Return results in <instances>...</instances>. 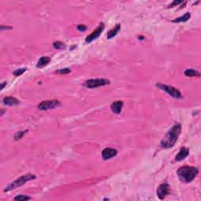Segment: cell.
Returning <instances> with one entry per match:
<instances>
[{"instance_id":"6da1fadb","label":"cell","mask_w":201,"mask_h":201,"mask_svg":"<svg viewBox=\"0 0 201 201\" xmlns=\"http://www.w3.org/2000/svg\"><path fill=\"white\" fill-rule=\"evenodd\" d=\"M181 126L180 123H175L172 126L171 130H168V132L166 134L163 140L160 142V145L163 148H172L177 142L178 137L181 134Z\"/></svg>"},{"instance_id":"7a4b0ae2","label":"cell","mask_w":201,"mask_h":201,"mask_svg":"<svg viewBox=\"0 0 201 201\" xmlns=\"http://www.w3.org/2000/svg\"><path fill=\"white\" fill-rule=\"evenodd\" d=\"M199 171L195 167L184 166L177 170V174L180 181L184 183H189L195 178Z\"/></svg>"},{"instance_id":"3957f363","label":"cell","mask_w":201,"mask_h":201,"mask_svg":"<svg viewBox=\"0 0 201 201\" xmlns=\"http://www.w3.org/2000/svg\"><path fill=\"white\" fill-rule=\"evenodd\" d=\"M36 175H35V174H24V175L21 176V177H20L19 178L15 180L14 181H13L11 184L7 185L6 187V189H4V192L6 193V192L11 191L13 189H17V188L20 187L21 185L27 183L28 181L36 179Z\"/></svg>"},{"instance_id":"277c9868","label":"cell","mask_w":201,"mask_h":201,"mask_svg":"<svg viewBox=\"0 0 201 201\" xmlns=\"http://www.w3.org/2000/svg\"><path fill=\"white\" fill-rule=\"evenodd\" d=\"M156 86L158 88L160 89V90H163V91H166L168 94H170L171 97H174V98H182L181 93L178 90H177V89L174 88V87H171V86H168V85L161 84V83H157Z\"/></svg>"},{"instance_id":"5b68a950","label":"cell","mask_w":201,"mask_h":201,"mask_svg":"<svg viewBox=\"0 0 201 201\" xmlns=\"http://www.w3.org/2000/svg\"><path fill=\"white\" fill-rule=\"evenodd\" d=\"M109 83H110V81L109 79H93L86 81L84 83V87L89 89H94L99 87H102V86H105V85H109Z\"/></svg>"},{"instance_id":"8992f818","label":"cell","mask_w":201,"mask_h":201,"mask_svg":"<svg viewBox=\"0 0 201 201\" xmlns=\"http://www.w3.org/2000/svg\"><path fill=\"white\" fill-rule=\"evenodd\" d=\"M61 106V103L57 100H51V101H43L38 105V109L42 111H46L49 109H56L57 107Z\"/></svg>"},{"instance_id":"52a82bcc","label":"cell","mask_w":201,"mask_h":201,"mask_svg":"<svg viewBox=\"0 0 201 201\" xmlns=\"http://www.w3.org/2000/svg\"><path fill=\"white\" fill-rule=\"evenodd\" d=\"M104 28H105V25H104V24H103V23H101L100 25H99L98 27H97V28L92 32V33L90 34V35L86 38V43H91L92 41H94V40H95L96 39H97V38L100 36L101 34V32H103Z\"/></svg>"},{"instance_id":"ba28073f","label":"cell","mask_w":201,"mask_h":201,"mask_svg":"<svg viewBox=\"0 0 201 201\" xmlns=\"http://www.w3.org/2000/svg\"><path fill=\"white\" fill-rule=\"evenodd\" d=\"M171 191V187L168 184H162L157 189L156 194L160 199H164L170 193Z\"/></svg>"},{"instance_id":"9c48e42d","label":"cell","mask_w":201,"mask_h":201,"mask_svg":"<svg viewBox=\"0 0 201 201\" xmlns=\"http://www.w3.org/2000/svg\"><path fill=\"white\" fill-rule=\"evenodd\" d=\"M117 155V150L115 148H106L103 150L101 152V156H102L103 160H108L112 159L113 157L116 156Z\"/></svg>"},{"instance_id":"30bf717a","label":"cell","mask_w":201,"mask_h":201,"mask_svg":"<svg viewBox=\"0 0 201 201\" xmlns=\"http://www.w3.org/2000/svg\"><path fill=\"white\" fill-rule=\"evenodd\" d=\"M123 106V103L121 101H115L111 105V110L113 111V113L115 114H120L122 111Z\"/></svg>"},{"instance_id":"8fae6325","label":"cell","mask_w":201,"mask_h":201,"mask_svg":"<svg viewBox=\"0 0 201 201\" xmlns=\"http://www.w3.org/2000/svg\"><path fill=\"white\" fill-rule=\"evenodd\" d=\"M189 149L186 147H182L180 149L179 152L177 153V155L175 157V160L176 161H181V160H184L185 158L189 156Z\"/></svg>"},{"instance_id":"7c38bea8","label":"cell","mask_w":201,"mask_h":201,"mask_svg":"<svg viewBox=\"0 0 201 201\" xmlns=\"http://www.w3.org/2000/svg\"><path fill=\"white\" fill-rule=\"evenodd\" d=\"M3 104L6 106H14L19 104V101L13 97H6L3 99Z\"/></svg>"},{"instance_id":"4fadbf2b","label":"cell","mask_w":201,"mask_h":201,"mask_svg":"<svg viewBox=\"0 0 201 201\" xmlns=\"http://www.w3.org/2000/svg\"><path fill=\"white\" fill-rule=\"evenodd\" d=\"M51 61L50 57H42L39 61H38V63L36 65V67L39 68V69H41V68H43L45 66L48 65L49 63V61Z\"/></svg>"},{"instance_id":"5bb4252c","label":"cell","mask_w":201,"mask_h":201,"mask_svg":"<svg viewBox=\"0 0 201 201\" xmlns=\"http://www.w3.org/2000/svg\"><path fill=\"white\" fill-rule=\"evenodd\" d=\"M120 30V24H116V25L115 26V28H113V29H111L110 31L108 32V34H107V38H108L109 40H110L112 38L115 37V36L119 33Z\"/></svg>"},{"instance_id":"9a60e30c","label":"cell","mask_w":201,"mask_h":201,"mask_svg":"<svg viewBox=\"0 0 201 201\" xmlns=\"http://www.w3.org/2000/svg\"><path fill=\"white\" fill-rule=\"evenodd\" d=\"M191 18V14H190V13H186V14H184L183 16L176 18V19L173 20L172 21L174 22V23H178V22H185V21H189V18Z\"/></svg>"},{"instance_id":"2e32d148","label":"cell","mask_w":201,"mask_h":201,"mask_svg":"<svg viewBox=\"0 0 201 201\" xmlns=\"http://www.w3.org/2000/svg\"><path fill=\"white\" fill-rule=\"evenodd\" d=\"M185 75H186V76H189V77H195V76H197V77H199L200 76V74H199V72L196 71V70H194V69H186L185 71Z\"/></svg>"},{"instance_id":"e0dca14e","label":"cell","mask_w":201,"mask_h":201,"mask_svg":"<svg viewBox=\"0 0 201 201\" xmlns=\"http://www.w3.org/2000/svg\"><path fill=\"white\" fill-rule=\"evenodd\" d=\"M53 47L57 49H65V44L60 41H57V42H55V43H53Z\"/></svg>"},{"instance_id":"ac0fdd59","label":"cell","mask_w":201,"mask_h":201,"mask_svg":"<svg viewBox=\"0 0 201 201\" xmlns=\"http://www.w3.org/2000/svg\"><path fill=\"white\" fill-rule=\"evenodd\" d=\"M27 132H28V130H24V131H18V132H17L16 134H15V136H14L15 140L18 141L20 140V139H21V138H23V136H24V134H25Z\"/></svg>"},{"instance_id":"d6986e66","label":"cell","mask_w":201,"mask_h":201,"mask_svg":"<svg viewBox=\"0 0 201 201\" xmlns=\"http://www.w3.org/2000/svg\"><path fill=\"white\" fill-rule=\"evenodd\" d=\"M26 70H27V69H24V68H23V69H17V70H15V71L14 72V75H15V76H20V75H21Z\"/></svg>"},{"instance_id":"ffe728a7","label":"cell","mask_w":201,"mask_h":201,"mask_svg":"<svg viewBox=\"0 0 201 201\" xmlns=\"http://www.w3.org/2000/svg\"><path fill=\"white\" fill-rule=\"evenodd\" d=\"M28 199H31V197L29 196H26L24 195H19L17 196L15 198H14V200H28Z\"/></svg>"},{"instance_id":"44dd1931","label":"cell","mask_w":201,"mask_h":201,"mask_svg":"<svg viewBox=\"0 0 201 201\" xmlns=\"http://www.w3.org/2000/svg\"><path fill=\"white\" fill-rule=\"evenodd\" d=\"M57 73H59V74H69V72H71V69H60V70H57L56 72Z\"/></svg>"},{"instance_id":"7402d4cb","label":"cell","mask_w":201,"mask_h":201,"mask_svg":"<svg viewBox=\"0 0 201 201\" xmlns=\"http://www.w3.org/2000/svg\"><path fill=\"white\" fill-rule=\"evenodd\" d=\"M77 28H78V30L80 31V32H84V31L87 30V26L83 25V24H79V25H78Z\"/></svg>"},{"instance_id":"603a6c76","label":"cell","mask_w":201,"mask_h":201,"mask_svg":"<svg viewBox=\"0 0 201 201\" xmlns=\"http://www.w3.org/2000/svg\"><path fill=\"white\" fill-rule=\"evenodd\" d=\"M181 3H182V2H181V1H180V2H176V1H174V2L173 3H172V4L171 5V7H173V6H174V5H176V6H177V5L181 4Z\"/></svg>"},{"instance_id":"cb8c5ba5","label":"cell","mask_w":201,"mask_h":201,"mask_svg":"<svg viewBox=\"0 0 201 201\" xmlns=\"http://www.w3.org/2000/svg\"><path fill=\"white\" fill-rule=\"evenodd\" d=\"M6 85V82H4V83H2V84H1V90H2V89L4 88V87Z\"/></svg>"},{"instance_id":"d4e9b609","label":"cell","mask_w":201,"mask_h":201,"mask_svg":"<svg viewBox=\"0 0 201 201\" xmlns=\"http://www.w3.org/2000/svg\"><path fill=\"white\" fill-rule=\"evenodd\" d=\"M11 29L12 28H10V27H3V26H2L1 27V30H3V29Z\"/></svg>"},{"instance_id":"484cf974","label":"cell","mask_w":201,"mask_h":201,"mask_svg":"<svg viewBox=\"0 0 201 201\" xmlns=\"http://www.w3.org/2000/svg\"><path fill=\"white\" fill-rule=\"evenodd\" d=\"M3 114H4V110H2L1 111V116H2Z\"/></svg>"}]
</instances>
